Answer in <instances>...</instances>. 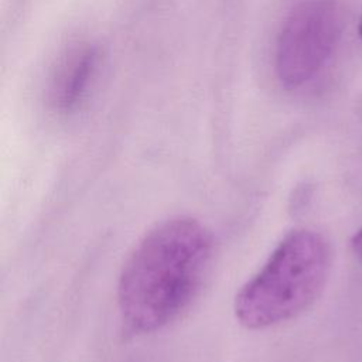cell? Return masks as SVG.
Masks as SVG:
<instances>
[{"label":"cell","mask_w":362,"mask_h":362,"mask_svg":"<svg viewBox=\"0 0 362 362\" xmlns=\"http://www.w3.org/2000/svg\"><path fill=\"white\" fill-rule=\"evenodd\" d=\"M331 266L328 240L313 229H294L235 298V315L252 329L291 320L320 296Z\"/></svg>","instance_id":"7a4b0ae2"},{"label":"cell","mask_w":362,"mask_h":362,"mask_svg":"<svg viewBox=\"0 0 362 362\" xmlns=\"http://www.w3.org/2000/svg\"><path fill=\"white\" fill-rule=\"evenodd\" d=\"M358 33H359V37L362 38V10H361V17H359V24H358Z\"/></svg>","instance_id":"8992f818"},{"label":"cell","mask_w":362,"mask_h":362,"mask_svg":"<svg viewBox=\"0 0 362 362\" xmlns=\"http://www.w3.org/2000/svg\"><path fill=\"white\" fill-rule=\"evenodd\" d=\"M96 55L90 48L76 52L65 65L55 88V102L64 110L74 107L83 93L95 66Z\"/></svg>","instance_id":"277c9868"},{"label":"cell","mask_w":362,"mask_h":362,"mask_svg":"<svg viewBox=\"0 0 362 362\" xmlns=\"http://www.w3.org/2000/svg\"><path fill=\"white\" fill-rule=\"evenodd\" d=\"M212 256L208 229L189 216L157 223L126 259L117 284L122 321L133 334L153 332L197 294Z\"/></svg>","instance_id":"6da1fadb"},{"label":"cell","mask_w":362,"mask_h":362,"mask_svg":"<svg viewBox=\"0 0 362 362\" xmlns=\"http://www.w3.org/2000/svg\"><path fill=\"white\" fill-rule=\"evenodd\" d=\"M341 35V14L331 0H307L286 18L276 47V72L288 89L313 81Z\"/></svg>","instance_id":"3957f363"},{"label":"cell","mask_w":362,"mask_h":362,"mask_svg":"<svg viewBox=\"0 0 362 362\" xmlns=\"http://www.w3.org/2000/svg\"><path fill=\"white\" fill-rule=\"evenodd\" d=\"M351 247H352V252L356 256V259H358V262L362 267V228L352 236Z\"/></svg>","instance_id":"5b68a950"}]
</instances>
